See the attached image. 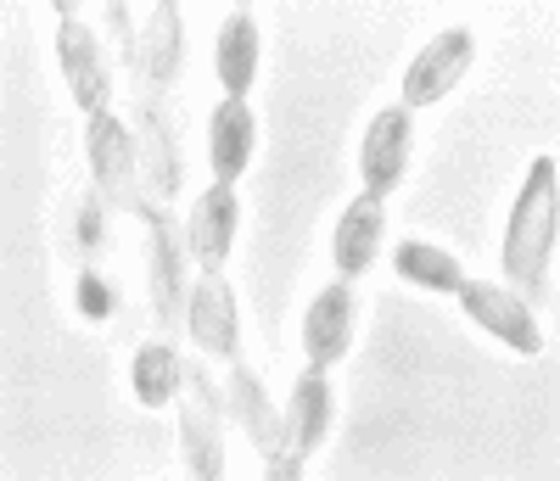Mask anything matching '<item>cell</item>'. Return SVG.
<instances>
[{
  "label": "cell",
  "instance_id": "obj_6",
  "mask_svg": "<svg viewBox=\"0 0 560 481\" xmlns=\"http://www.w3.org/2000/svg\"><path fill=\"white\" fill-rule=\"evenodd\" d=\"M84 146H90V174H96V190L113 208L140 213V157H135V140L113 113H96L84 124Z\"/></svg>",
  "mask_w": 560,
  "mask_h": 481
},
{
  "label": "cell",
  "instance_id": "obj_7",
  "mask_svg": "<svg viewBox=\"0 0 560 481\" xmlns=\"http://www.w3.org/2000/svg\"><path fill=\"white\" fill-rule=\"evenodd\" d=\"M471 62H477V39H471V28H443L438 39H427L415 51V62H409V73H404V107L415 113V107H438L443 95L471 73Z\"/></svg>",
  "mask_w": 560,
  "mask_h": 481
},
{
  "label": "cell",
  "instance_id": "obj_17",
  "mask_svg": "<svg viewBox=\"0 0 560 481\" xmlns=\"http://www.w3.org/2000/svg\"><path fill=\"white\" fill-rule=\"evenodd\" d=\"M253 140H258V129H253L247 102H224L213 113V124H208V163H213L219 185L242 179V168L253 163Z\"/></svg>",
  "mask_w": 560,
  "mask_h": 481
},
{
  "label": "cell",
  "instance_id": "obj_18",
  "mask_svg": "<svg viewBox=\"0 0 560 481\" xmlns=\"http://www.w3.org/2000/svg\"><path fill=\"white\" fill-rule=\"evenodd\" d=\"M253 73H258V23L242 7V12H230L224 28H219V79L230 90V102H242V95H247Z\"/></svg>",
  "mask_w": 560,
  "mask_h": 481
},
{
  "label": "cell",
  "instance_id": "obj_13",
  "mask_svg": "<svg viewBox=\"0 0 560 481\" xmlns=\"http://www.w3.org/2000/svg\"><path fill=\"white\" fill-rule=\"evenodd\" d=\"M236 224H242V202H236V190L230 185H208L202 197L191 202V258L219 274L224 258H230V241H236Z\"/></svg>",
  "mask_w": 560,
  "mask_h": 481
},
{
  "label": "cell",
  "instance_id": "obj_15",
  "mask_svg": "<svg viewBox=\"0 0 560 481\" xmlns=\"http://www.w3.org/2000/svg\"><path fill=\"white\" fill-rule=\"evenodd\" d=\"M382 230H387L382 197H370V190H364L359 202H348V213L337 219V235H331V258H337L342 280H353V274H364L370 263H376V253H382Z\"/></svg>",
  "mask_w": 560,
  "mask_h": 481
},
{
  "label": "cell",
  "instance_id": "obj_10",
  "mask_svg": "<svg viewBox=\"0 0 560 481\" xmlns=\"http://www.w3.org/2000/svg\"><path fill=\"white\" fill-rule=\"evenodd\" d=\"M409 134H415V113L409 107H387L370 118L364 146H359V168H364V190L370 197H387L409 168Z\"/></svg>",
  "mask_w": 560,
  "mask_h": 481
},
{
  "label": "cell",
  "instance_id": "obj_3",
  "mask_svg": "<svg viewBox=\"0 0 560 481\" xmlns=\"http://www.w3.org/2000/svg\"><path fill=\"white\" fill-rule=\"evenodd\" d=\"M230 414L242 420V431L253 437V448L264 454V470L280 481V476H303V459L292 454V443H287V414H280L275 403H269V392H264V380L247 369V364H236L230 369Z\"/></svg>",
  "mask_w": 560,
  "mask_h": 481
},
{
  "label": "cell",
  "instance_id": "obj_4",
  "mask_svg": "<svg viewBox=\"0 0 560 481\" xmlns=\"http://www.w3.org/2000/svg\"><path fill=\"white\" fill-rule=\"evenodd\" d=\"M140 224H147V285H152V303H158V314L174 325V319H185V308H191V247L179 241V230L168 224V213L163 208H147L140 202V213H135Z\"/></svg>",
  "mask_w": 560,
  "mask_h": 481
},
{
  "label": "cell",
  "instance_id": "obj_9",
  "mask_svg": "<svg viewBox=\"0 0 560 481\" xmlns=\"http://www.w3.org/2000/svg\"><path fill=\"white\" fill-rule=\"evenodd\" d=\"M459 303H465V314H471L488 336H499L504 348H516V353H544V330H538L533 308H527L516 292L488 285V280H465V285H459Z\"/></svg>",
  "mask_w": 560,
  "mask_h": 481
},
{
  "label": "cell",
  "instance_id": "obj_21",
  "mask_svg": "<svg viewBox=\"0 0 560 481\" xmlns=\"http://www.w3.org/2000/svg\"><path fill=\"white\" fill-rule=\"evenodd\" d=\"M102 241H107V197L96 190V197L79 202V241H73V247H79V253H96Z\"/></svg>",
  "mask_w": 560,
  "mask_h": 481
},
{
  "label": "cell",
  "instance_id": "obj_19",
  "mask_svg": "<svg viewBox=\"0 0 560 481\" xmlns=\"http://www.w3.org/2000/svg\"><path fill=\"white\" fill-rule=\"evenodd\" d=\"M393 263H398L404 280L427 285V292H448V297H459V285H465L459 258L443 253V247H432V241H404V247L393 253Z\"/></svg>",
  "mask_w": 560,
  "mask_h": 481
},
{
  "label": "cell",
  "instance_id": "obj_20",
  "mask_svg": "<svg viewBox=\"0 0 560 481\" xmlns=\"http://www.w3.org/2000/svg\"><path fill=\"white\" fill-rule=\"evenodd\" d=\"M135 398L147 403V409H163V403H174L179 398V380H185V359L174 353V348H163V342H152V348H140L135 353Z\"/></svg>",
  "mask_w": 560,
  "mask_h": 481
},
{
  "label": "cell",
  "instance_id": "obj_8",
  "mask_svg": "<svg viewBox=\"0 0 560 481\" xmlns=\"http://www.w3.org/2000/svg\"><path fill=\"white\" fill-rule=\"evenodd\" d=\"M57 17H62V28H57L62 79L73 90V102L96 118V113H107V95H113V79H107V62H102V39L73 17V7H57Z\"/></svg>",
  "mask_w": 560,
  "mask_h": 481
},
{
  "label": "cell",
  "instance_id": "obj_14",
  "mask_svg": "<svg viewBox=\"0 0 560 481\" xmlns=\"http://www.w3.org/2000/svg\"><path fill=\"white\" fill-rule=\"evenodd\" d=\"M353 342V292L348 285H325L308 303L303 319V348H308V369H331Z\"/></svg>",
  "mask_w": 560,
  "mask_h": 481
},
{
  "label": "cell",
  "instance_id": "obj_11",
  "mask_svg": "<svg viewBox=\"0 0 560 481\" xmlns=\"http://www.w3.org/2000/svg\"><path fill=\"white\" fill-rule=\"evenodd\" d=\"M135 157H140V185L158 190V197H179V146H174L163 107L147 90L135 102Z\"/></svg>",
  "mask_w": 560,
  "mask_h": 481
},
{
  "label": "cell",
  "instance_id": "obj_16",
  "mask_svg": "<svg viewBox=\"0 0 560 481\" xmlns=\"http://www.w3.org/2000/svg\"><path fill=\"white\" fill-rule=\"evenodd\" d=\"M325 431H331V380L325 369H308L287 398V443L298 459H308L325 443Z\"/></svg>",
  "mask_w": 560,
  "mask_h": 481
},
{
  "label": "cell",
  "instance_id": "obj_22",
  "mask_svg": "<svg viewBox=\"0 0 560 481\" xmlns=\"http://www.w3.org/2000/svg\"><path fill=\"white\" fill-rule=\"evenodd\" d=\"M113 308H118L113 285H107L96 269H84V274H79V314H84V319H113Z\"/></svg>",
  "mask_w": 560,
  "mask_h": 481
},
{
  "label": "cell",
  "instance_id": "obj_1",
  "mask_svg": "<svg viewBox=\"0 0 560 481\" xmlns=\"http://www.w3.org/2000/svg\"><path fill=\"white\" fill-rule=\"evenodd\" d=\"M555 241H560V168H555V152H544V157H533V168L522 179V197H516L510 224H504V274H510V285H522L527 297H544Z\"/></svg>",
  "mask_w": 560,
  "mask_h": 481
},
{
  "label": "cell",
  "instance_id": "obj_2",
  "mask_svg": "<svg viewBox=\"0 0 560 481\" xmlns=\"http://www.w3.org/2000/svg\"><path fill=\"white\" fill-rule=\"evenodd\" d=\"M118 39H124V51L135 62V73L147 79L152 90H163L179 68V7L174 0H158V7L147 12H129V7H107Z\"/></svg>",
  "mask_w": 560,
  "mask_h": 481
},
{
  "label": "cell",
  "instance_id": "obj_5",
  "mask_svg": "<svg viewBox=\"0 0 560 481\" xmlns=\"http://www.w3.org/2000/svg\"><path fill=\"white\" fill-rule=\"evenodd\" d=\"M179 454H185V470L202 476V481L224 476L219 398L208 387V369L202 364H185V380H179Z\"/></svg>",
  "mask_w": 560,
  "mask_h": 481
},
{
  "label": "cell",
  "instance_id": "obj_12",
  "mask_svg": "<svg viewBox=\"0 0 560 481\" xmlns=\"http://www.w3.org/2000/svg\"><path fill=\"white\" fill-rule=\"evenodd\" d=\"M185 325H191V336L219 353V359H236L242 348V308H236V292L219 280V274H202L197 292H191V308H185Z\"/></svg>",
  "mask_w": 560,
  "mask_h": 481
}]
</instances>
